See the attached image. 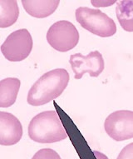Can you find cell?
Wrapping results in <instances>:
<instances>
[{"instance_id":"cell-1","label":"cell","mask_w":133,"mask_h":159,"mask_svg":"<svg viewBox=\"0 0 133 159\" xmlns=\"http://www.w3.org/2000/svg\"><path fill=\"white\" fill-rule=\"evenodd\" d=\"M70 76L64 68L48 71L37 80L28 93V103L41 106L54 100L63 93L69 83Z\"/></svg>"},{"instance_id":"cell-2","label":"cell","mask_w":133,"mask_h":159,"mask_svg":"<svg viewBox=\"0 0 133 159\" xmlns=\"http://www.w3.org/2000/svg\"><path fill=\"white\" fill-rule=\"evenodd\" d=\"M29 136L31 140L39 143H53L68 138L58 112L54 110L37 114L30 121Z\"/></svg>"},{"instance_id":"cell-3","label":"cell","mask_w":133,"mask_h":159,"mask_svg":"<svg viewBox=\"0 0 133 159\" xmlns=\"http://www.w3.org/2000/svg\"><path fill=\"white\" fill-rule=\"evenodd\" d=\"M75 17L84 29L102 38L113 36L117 30L115 21L98 8L79 7L76 9Z\"/></svg>"},{"instance_id":"cell-4","label":"cell","mask_w":133,"mask_h":159,"mask_svg":"<svg viewBox=\"0 0 133 159\" xmlns=\"http://www.w3.org/2000/svg\"><path fill=\"white\" fill-rule=\"evenodd\" d=\"M47 43L58 52H68L73 49L79 42V33L73 23L60 20L51 25L47 30Z\"/></svg>"},{"instance_id":"cell-5","label":"cell","mask_w":133,"mask_h":159,"mask_svg":"<svg viewBox=\"0 0 133 159\" xmlns=\"http://www.w3.org/2000/svg\"><path fill=\"white\" fill-rule=\"evenodd\" d=\"M33 41L26 29H18L7 37L1 45V52L10 62H20L29 57L33 49Z\"/></svg>"},{"instance_id":"cell-6","label":"cell","mask_w":133,"mask_h":159,"mask_svg":"<svg viewBox=\"0 0 133 159\" xmlns=\"http://www.w3.org/2000/svg\"><path fill=\"white\" fill-rule=\"evenodd\" d=\"M104 128L113 140L122 142L133 138V111L117 110L106 118Z\"/></svg>"},{"instance_id":"cell-7","label":"cell","mask_w":133,"mask_h":159,"mask_svg":"<svg viewBox=\"0 0 133 159\" xmlns=\"http://www.w3.org/2000/svg\"><path fill=\"white\" fill-rule=\"evenodd\" d=\"M69 63L75 79H81L85 73H89L91 77H98L105 68L104 58L98 50L91 51L87 55L80 52L71 55Z\"/></svg>"},{"instance_id":"cell-8","label":"cell","mask_w":133,"mask_h":159,"mask_svg":"<svg viewBox=\"0 0 133 159\" xmlns=\"http://www.w3.org/2000/svg\"><path fill=\"white\" fill-rule=\"evenodd\" d=\"M23 137V126L18 117L10 112L0 111V145L12 146Z\"/></svg>"},{"instance_id":"cell-9","label":"cell","mask_w":133,"mask_h":159,"mask_svg":"<svg viewBox=\"0 0 133 159\" xmlns=\"http://www.w3.org/2000/svg\"><path fill=\"white\" fill-rule=\"evenodd\" d=\"M27 13L37 18L49 17L57 10L60 0H21Z\"/></svg>"},{"instance_id":"cell-10","label":"cell","mask_w":133,"mask_h":159,"mask_svg":"<svg viewBox=\"0 0 133 159\" xmlns=\"http://www.w3.org/2000/svg\"><path fill=\"white\" fill-rule=\"evenodd\" d=\"M21 82L17 78H7L0 81V107H9L15 103Z\"/></svg>"},{"instance_id":"cell-11","label":"cell","mask_w":133,"mask_h":159,"mask_svg":"<svg viewBox=\"0 0 133 159\" xmlns=\"http://www.w3.org/2000/svg\"><path fill=\"white\" fill-rule=\"evenodd\" d=\"M19 17L18 0H0V29L15 24Z\"/></svg>"},{"instance_id":"cell-12","label":"cell","mask_w":133,"mask_h":159,"mask_svg":"<svg viewBox=\"0 0 133 159\" xmlns=\"http://www.w3.org/2000/svg\"><path fill=\"white\" fill-rule=\"evenodd\" d=\"M116 15L121 27L126 32H133V0H119Z\"/></svg>"},{"instance_id":"cell-13","label":"cell","mask_w":133,"mask_h":159,"mask_svg":"<svg viewBox=\"0 0 133 159\" xmlns=\"http://www.w3.org/2000/svg\"><path fill=\"white\" fill-rule=\"evenodd\" d=\"M32 159H62L60 155L51 148L40 149L34 154Z\"/></svg>"},{"instance_id":"cell-14","label":"cell","mask_w":133,"mask_h":159,"mask_svg":"<svg viewBox=\"0 0 133 159\" xmlns=\"http://www.w3.org/2000/svg\"><path fill=\"white\" fill-rule=\"evenodd\" d=\"M117 159H133V143L124 147Z\"/></svg>"},{"instance_id":"cell-15","label":"cell","mask_w":133,"mask_h":159,"mask_svg":"<svg viewBox=\"0 0 133 159\" xmlns=\"http://www.w3.org/2000/svg\"><path fill=\"white\" fill-rule=\"evenodd\" d=\"M118 1L119 0H91V3L96 8H107L117 3Z\"/></svg>"},{"instance_id":"cell-16","label":"cell","mask_w":133,"mask_h":159,"mask_svg":"<svg viewBox=\"0 0 133 159\" xmlns=\"http://www.w3.org/2000/svg\"><path fill=\"white\" fill-rule=\"evenodd\" d=\"M94 153H95V155L97 156V157L98 159H108L107 157L105 156V155H103V154L101 153V152H99L94 151Z\"/></svg>"}]
</instances>
